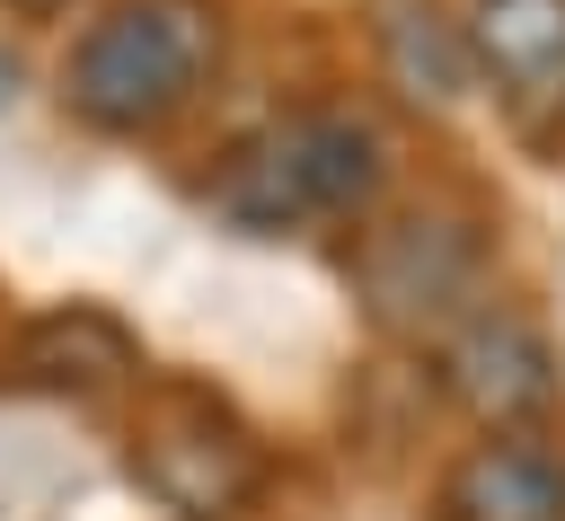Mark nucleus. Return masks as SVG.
<instances>
[{
  "label": "nucleus",
  "instance_id": "f257e3e1",
  "mask_svg": "<svg viewBox=\"0 0 565 521\" xmlns=\"http://www.w3.org/2000/svg\"><path fill=\"white\" fill-rule=\"evenodd\" d=\"M388 159L397 150L362 106H300V115L238 132L221 168L203 177V203L238 238H291L309 221H371Z\"/></svg>",
  "mask_w": 565,
  "mask_h": 521
},
{
  "label": "nucleus",
  "instance_id": "f03ea898",
  "mask_svg": "<svg viewBox=\"0 0 565 521\" xmlns=\"http://www.w3.org/2000/svg\"><path fill=\"white\" fill-rule=\"evenodd\" d=\"M221 71V9L212 0H106L62 53V106L88 132H159L177 124Z\"/></svg>",
  "mask_w": 565,
  "mask_h": 521
},
{
  "label": "nucleus",
  "instance_id": "7ed1b4c3",
  "mask_svg": "<svg viewBox=\"0 0 565 521\" xmlns=\"http://www.w3.org/2000/svg\"><path fill=\"white\" fill-rule=\"evenodd\" d=\"M494 247H486V221L459 212V203H406V212H380L362 221V247H353V300L380 336L397 344H441L468 309H486L494 291Z\"/></svg>",
  "mask_w": 565,
  "mask_h": 521
},
{
  "label": "nucleus",
  "instance_id": "20e7f679",
  "mask_svg": "<svg viewBox=\"0 0 565 521\" xmlns=\"http://www.w3.org/2000/svg\"><path fill=\"white\" fill-rule=\"evenodd\" d=\"M433 380L441 397L477 424V433H547V415L565 406V353L547 344V327L512 300L468 309L441 344H433Z\"/></svg>",
  "mask_w": 565,
  "mask_h": 521
},
{
  "label": "nucleus",
  "instance_id": "39448f33",
  "mask_svg": "<svg viewBox=\"0 0 565 521\" xmlns=\"http://www.w3.org/2000/svg\"><path fill=\"white\" fill-rule=\"evenodd\" d=\"M132 468H141V486H150L177 521H221V512H238V503L256 495V477H265L256 442H247L212 397H194V389L150 397V415L132 424Z\"/></svg>",
  "mask_w": 565,
  "mask_h": 521
},
{
  "label": "nucleus",
  "instance_id": "423d86ee",
  "mask_svg": "<svg viewBox=\"0 0 565 521\" xmlns=\"http://www.w3.org/2000/svg\"><path fill=\"white\" fill-rule=\"evenodd\" d=\"M441 521H565V450L547 433H486L441 468Z\"/></svg>",
  "mask_w": 565,
  "mask_h": 521
},
{
  "label": "nucleus",
  "instance_id": "0eeeda50",
  "mask_svg": "<svg viewBox=\"0 0 565 521\" xmlns=\"http://www.w3.org/2000/svg\"><path fill=\"white\" fill-rule=\"evenodd\" d=\"M459 44H468V71L494 79L512 106L565 97V0H468Z\"/></svg>",
  "mask_w": 565,
  "mask_h": 521
},
{
  "label": "nucleus",
  "instance_id": "6e6552de",
  "mask_svg": "<svg viewBox=\"0 0 565 521\" xmlns=\"http://www.w3.org/2000/svg\"><path fill=\"white\" fill-rule=\"evenodd\" d=\"M18 362H26L44 389H79V397H97V389H132V380H141V344H132V327H124L115 309H97V300H62V309L26 318Z\"/></svg>",
  "mask_w": 565,
  "mask_h": 521
},
{
  "label": "nucleus",
  "instance_id": "1a4fd4ad",
  "mask_svg": "<svg viewBox=\"0 0 565 521\" xmlns=\"http://www.w3.org/2000/svg\"><path fill=\"white\" fill-rule=\"evenodd\" d=\"M388 62H397V79H415V97H424V71H433V106H450L477 71H468V44H459V18L450 26H433V18H415V9H388Z\"/></svg>",
  "mask_w": 565,
  "mask_h": 521
},
{
  "label": "nucleus",
  "instance_id": "9d476101",
  "mask_svg": "<svg viewBox=\"0 0 565 521\" xmlns=\"http://www.w3.org/2000/svg\"><path fill=\"white\" fill-rule=\"evenodd\" d=\"M9 9H18V18H35V26H44V18H71V9H79V0H9Z\"/></svg>",
  "mask_w": 565,
  "mask_h": 521
}]
</instances>
